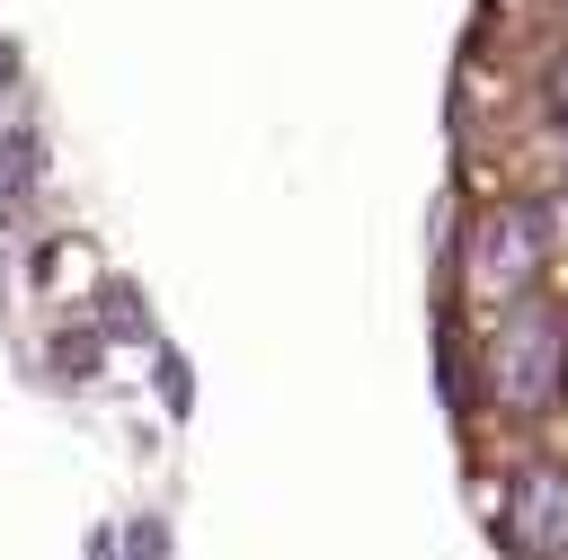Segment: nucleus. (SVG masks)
Wrapping results in <instances>:
<instances>
[{
	"instance_id": "nucleus-2",
	"label": "nucleus",
	"mask_w": 568,
	"mask_h": 560,
	"mask_svg": "<svg viewBox=\"0 0 568 560\" xmlns=\"http://www.w3.org/2000/svg\"><path fill=\"white\" fill-rule=\"evenodd\" d=\"M515 542H524L532 560L568 551V471H559V462H532V471L515 480Z\"/></svg>"
},
{
	"instance_id": "nucleus-1",
	"label": "nucleus",
	"mask_w": 568,
	"mask_h": 560,
	"mask_svg": "<svg viewBox=\"0 0 568 560\" xmlns=\"http://www.w3.org/2000/svg\"><path fill=\"white\" fill-rule=\"evenodd\" d=\"M488 373H497V391H506L515 409H550L559 382H568L559 320H550V311H515V320L497 329V347H488Z\"/></svg>"
},
{
	"instance_id": "nucleus-4",
	"label": "nucleus",
	"mask_w": 568,
	"mask_h": 560,
	"mask_svg": "<svg viewBox=\"0 0 568 560\" xmlns=\"http://www.w3.org/2000/svg\"><path fill=\"white\" fill-rule=\"evenodd\" d=\"M541 98H550V116H568V53L541 71Z\"/></svg>"
},
{
	"instance_id": "nucleus-3",
	"label": "nucleus",
	"mask_w": 568,
	"mask_h": 560,
	"mask_svg": "<svg viewBox=\"0 0 568 560\" xmlns=\"http://www.w3.org/2000/svg\"><path fill=\"white\" fill-rule=\"evenodd\" d=\"M524 276H532V222H524V213H497L488 240H479V284L506 293V284H524Z\"/></svg>"
}]
</instances>
